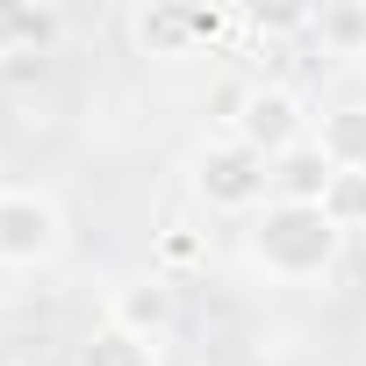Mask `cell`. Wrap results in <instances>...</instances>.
<instances>
[{
  "label": "cell",
  "mask_w": 366,
  "mask_h": 366,
  "mask_svg": "<svg viewBox=\"0 0 366 366\" xmlns=\"http://www.w3.org/2000/svg\"><path fill=\"white\" fill-rule=\"evenodd\" d=\"M345 244L352 237L323 216V202H266L244 223V259L273 287H316V280H330L337 259H345Z\"/></svg>",
  "instance_id": "obj_1"
},
{
  "label": "cell",
  "mask_w": 366,
  "mask_h": 366,
  "mask_svg": "<svg viewBox=\"0 0 366 366\" xmlns=\"http://www.w3.org/2000/svg\"><path fill=\"white\" fill-rule=\"evenodd\" d=\"M187 194H194V209H202L209 223H252V216L273 202V165H266L252 144L209 129V137L187 151Z\"/></svg>",
  "instance_id": "obj_2"
},
{
  "label": "cell",
  "mask_w": 366,
  "mask_h": 366,
  "mask_svg": "<svg viewBox=\"0 0 366 366\" xmlns=\"http://www.w3.org/2000/svg\"><path fill=\"white\" fill-rule=\"evenodd\" d=\"M72 244L65 202L36 179H0V273H44Z\"/></svg>",
  "instance_id": "obj_3"
},
{
  "label": "cell",
  "mask_w": 366,
  "mask_h": 366,
  "mask_svg": "<svg viewBox=\"0 0 366 366\" xmlns=\"http://www.w3.org/2000/svg\"><path fill=\"white\" fill-rule=\"evenodd\" d=\"M230 22H237L230 8H179V0H144V8L122 15V36H129V51H137L144 65H187V58H202L209 44H223Z\"/></svg>",
  "instance_id": "obj_4"
},
{
  "label": "cell",
  "mask_w": 366,
  "mask_h": 366,
  "mask_svg": "<svg viewBox=\"0 0 366 366\" xmlns=\"http://www.w3.org/2000/svg\"><path fill=\"white\" fill-rule=\"evenodd\" d=\"M309 129H316V115H309V101H302V94L287 86V79H252L223 137L252 144V151H259V158L273 165V158L302 151V144H309Z\"/></svg>",
  "instance_id": "obj_5"
},
{
  "label": "cell",
  "mask_w": 366,
  "mask_h": 366,
  "mask_svg": "<svg viewBox=\"0 0 366 366\" xmlns=\"http://www.w3.org/2000/svg\"><path fill=\"white\" fill-rule=\"evenodd\" d=\"M101 323H115V330H129V337L165 345V330L179 323V287H172V280H158V273L144 266V273H129V280H115V287H108V316H101Z\"/></svg>",
  "instance_id": "obj_6"
},
{
  "label": "cell",
  "mask_w": 366,
  "mask_h": 366,
  "mask_svg": "<svg viewBox=\"0 0 366 366\" xmlns=\"http://www.w3.org/2000/svg\"><path fill=\"white\" fill-rule=\"evenodd\" d=\"M209 259H216V237H209V223H194V216H172L165 230H151V273L158 280H194V273H209Z\"/></svg>",
  "instance_id": "obj_7"
},
{
  "label": "cell",
  "mask_w": 366,
  "mask_h": 366,
  "mask_svg": "<svg viewBox=\"0 0 366 366\" xmlns=\"http://www.w3.org/2000/svg\"><path fill=\"white\" fill-rule=\"evenodd\" d=\"M309 144L330 158V172H366V101H337L316 115Z\"/></svg>",
  "instance_id": "obj_8"
},
{
  "label": "cell",
  "mask_w": 366,
  "mask_h": 366,
  "mask_svg": "<svg viewBox=\"0 0 366 366\" xmlns=\"http://www.w3.org/2000/svg\"><path fill=\"white\" fill-rule=\"evenodd\" d=\"M309 44L323 58H366V0H323L309 15Z\"/></svg>",
  "instance_id": "obj_9"
},
{
  "label": "cell",
  "mask_w": 366,
  "mask_h": 366,
  "mask_svg": "<svg viewBox=\"0 0 366 366\" xmlns=\"http://www.w3.org/2000/svg\"><path fill=\"white\" fill-rule=\"evenodd\" d=\"M72 366H165V345L129 337V330H115V323H94V330L79 337Z\"/></svg>",
  "instance_id": "obj_10"
},
{
  "label": "cell",
  "mask_w": 366,
  "mask_h": 366,
  "mask_svg": "<svg viewBox=\"0 0 366 366\" xmlns=\"http://www.w3.org/2000/svg\"><path fill=\"white\" fill-rule=\"evenodd\" d=\"M323 187H330V158L316 144L273 158V202H323Z\"/></svg>",
  "instance_id": "obj_11"
},
{
  "label": "cell",
  "mask_w": 366,
  "mask_h": 366,
  "mask_svg": "<svg viewBox=\"0 0 366 366\" xmlns=\"http://www.w3.org/2000/svg\"><path fill=\"white\" fill-rule=\"evenodd\" d=\"M323 216H330L345 237L366 230V172H330V187H323Z\"/></svg>",
  "instance_id": "obj_12"
},
{
  "label": "cell",
  "mask_w": 366,
  "mask_h": 366,
  "mask_svg": "<svg viewBox=\"0 0 366 366\" xmlns=\"http://www.w3.org/2000/svg\"><path fill=\"white\" fill-rule=\"evenodd\" d=\"M309 15H316V8H237V22H244L259 44H280V36H309Z\"/></svg>",
  "instance_id": "obj_13"
},
{
  "label": "cell",
  "mask_w": 366,
  "mask_h": 366,
  "mask_svg": "<svg viewBox=\"0 0 366 366\" xmlns=\"http://www.w3.org/2000/svg\"><path fill=\"white\" fill-rule=\"evenodd\" d=\"M0 65H22V0H0Z\"/></svg>",
  "instance_id": "obj_14"
},
{
  "label": "cell",
  "mask_w": 366,
  "mask_h": 366,
  "mask_svg": "<svg viewBox=\"0 0 366 366\" xmlns=\"http://www.w3.org/2000/svg\"><path fill=\"white\" fill-rule=\"evenodd\" d=\"M0 366H22V359H0Z\"/></svg>",
  "instance_id": "obj_15"
}]
</instances>
